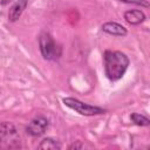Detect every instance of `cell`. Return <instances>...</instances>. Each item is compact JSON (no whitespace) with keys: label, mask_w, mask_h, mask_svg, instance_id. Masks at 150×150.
<instances>
[{"label":"cell","mask_w":150,"mask_h":150,"mask_svg":"<svg viewBox=\"0 0 150 150\" xmlns=\"http://www.w3.org/2000/svg\"><path fill=\"white\" fill-rule=\"evenodd\" d=\"M130 60L127 54L120 50H110L107 49L103 53V66H104V74L108 80L115 82L123 77Z\"/></svg>","instance_id":"cell-1"},{"label":"cell","mask_w":150,"mask_h":150,"mask_svg":"<svg viewBox=\"0 0 150 150\" xmlns=\"http://www.w3.org/2000/svg\"><path fill=\"white\" fill-rule=\"evenodd\" d=\"M39 49L42 57L47 61H56L62 55L61 45H59L47 32H42L39 35Z\"/></svg>","instance_id":"cell-2"},{"label":"cell","mask_w":150,"mask_h":150,"mask_svg":"<svg viewBox=\"0 0 150 150\" xmlns=\"http://www.w3.org/2000/svg\"><path fill=\"white\" fill-rule=\"evenodd\" d=\"M21 137L15 125L8 121L0 123V148L2 149H20Z\"/></svg>","instance_id":"cell-3"},{"label":"cell","mask_w":150,"mask_h":150,"mask_svg":"<svg viewBox=\"0 0 150 150\" xmlns=\"http://www.w3.org/2000/svg\"><path fill=\"white\" fill-rule=\"evenodd\" d=\"M63 104L68 107L69 109L76 111L77 114L82 116H96V115H102L107 112V109L97 105H91L89 103L82 102L75 97H64L62 100Z\"/></svg>","instance_id":"cell-4"},{"label":"cell","mask_w":150,"mask_h":150,"mask_svg":"<svg viewBox=\"0 0 150 150\" xmlns=\"http://www.w3.org/2000/svg\"><path fill=\"white\" fill-rule=\"evenodd\" d=\"M49 125H50L49 120L46 116L39 115L28 122V124L25 128V131L30 137H40L46 134V131L49 129Z\"/></svg>","instance_id":"cell-5"},{"label":"cell","mask_w":150,"mask_h":150,"mask_svg":"<svg viewBox=\"0 0 150 150\" xmlns=\"http://www.w3.org/2000/svg\"><path fill=\"white\" fill-rule=\"evenodd\" d=\"M101 29L109 34V35H112V36H120V38H123L128 34V30L124 26H122L121 23L118 22H115V21H108V22H104L102 26H101Z\"/></svg>","instance_id":"cell-6"},{"label":"cell","mask_w":150,"mask_h":150,"mask_svg":"<svg viewBox=\"0 0 150 150\" xmlns=\"http://www.w3.org/2000/svg\"><path fill=\"white\" fill-rule=\"evenodd\" d=\"M28 6V0H16L8 11V20L11 22H15L20 19V16L22 15L23 11L26 9V7Z\"/></svg>","instance_id":"cell-7"},{"label":"cell","mask_w":150,"mask_h":150,"mask_svg":"<svg viewBox=\"0 0 150 150\" xmlns=\"http://www.w3.org/2000/svg\"><path fill=\"white\" fill-rule=\"evenodd\" d=\"M123 16H124V20L129 25H131V26L141 25L146 19L144 12L141 11V9H128V11L124 12V15Z\"/></svg>","instance_id":"cell-8"},{"label":"cell","mask_w":150,"mask_h":150,"mask_svg":"<svg viewBox=\"0 0 150 150\" xmlns=\"http://www.w3.org/2000/svg\"><path fill=\"white\" fill-rule=\"evenodd\" d=\"M38 149H45V150H60L61 149V143L53 138V137H45L39 144Z\"/></svg>","instance_id":"cell-9"},{"label":"cell","mask_w":150,"mask_h":150,"mask_svg":"<svg viewBox=\"0 0 150 150\" xmlns=\"http://www.w3.org/2000/svg\"><path fill=\"white\" fill-rule=\"evenodd\" d=\"M130 120L134 124H136L138 127H149L150 125V120L146 116L138 114V112H132L130 115Z\"/></svg>","instance_id":"cell-10"},{"label":"cell","mask_w":150,"mask_h":150,"mask_svg":"<svg viewBox=\"0 0 150 150\" xmlns=\"http://www.w3.org/2000/svg\"><path fill=\"white\" fill-rule=\"evenodd\" d=\"M120 1L125 2V4H132V5H137V6L145 7V8H148V7H149V1H148V0H120Z\"/></svg>","instance_id":"cell-11"},{"label":"cell","mask_w":150,"mask_h":150,"mask_svg":"<svg viewBox=\"0 0 150 150\" xmlns=\"http://www.w3.org/2000/svg\"><path fill=\"white\" fill-rule=\"evenodd\" d=\"M82 148H83V144L81 143V141H75L74 143H71L68 146V149H70V150H73V149H82Z\"/></svg>","instance_id":"cell-12"}]
</instances>
